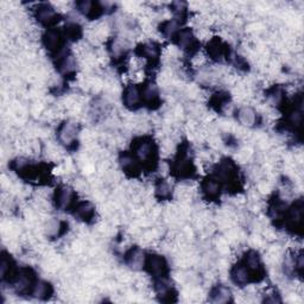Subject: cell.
Listing matches in <instances>:
<instances>
[{
	"label": "cell",
	"mask_w": 304,
	"mask_h": 304,
	"mask_svg": "<svg viewBox=\"0 0 304 304\" xmlns=\"http://www.w3.org/2000/svg\"><path fill=\"white\" fill-rule=\"evenodd\" d=\"M126 263L128 266L133 271L143 270L146 264V255L140 247H133L130 249V252L126 256Z\"/></svg>",
	"instance_id": "277c9868"
},
{
	"label": "cell",
	"mask_w": 304,
	"mask_h": 304,
	"mask_svg": "<svg viewBox=\"0 0 304 304\" xmlns=\"http://www.w3.org/2000/svg\"><path fill=\"white\" fill-rule=\"evenodd\" d=\"M80 128L76 121H64L59 129V141L64 146H70L79 136Z\"/></svg>",
	"instance_id": "6da1fadb"
},
{
	"label": "cell",
	"mask_w": 304,
	"mask_h": 304,
	"mask_svg": "<svg viewBox=\"0 0 304 304\" xmlns=\"http://www.w3.org/2000/svg\"><path fill=\"white\" fill-rule=\"evenodd\" d=\"M134 153L138 159L146 163L152 158L153 153H155V145L149 139H140L134 146Z\"/></svg>",
	"instance_id": "ba28073f"
},
{
	"label": "cell",
	"mask_w": 304,
	"mask_h": 304,
	"mask_svg": "<svg viewBox=\"0 0 304 304\" xmlns=\"http://www.w3.org/2000/svg\"><path fill=\"white\" fill-rule=\"evenodd\" d=\"M141 101V92L136 84H129L122 93V102L128 109H136Z\"/></svg>",
	"instance_id": "52a82bcc"
},
{
	"label": "cell",
	"mask_w": 304,
	"mask_h": 304,
	"mask_svg": "<svg viewBox=\"0 0 304 304\" xmlns=\"http://www.w3.org/2000/svg\"><path fill=\"white\" fill-rule=\"evenodd\" d=\"M180 25H181L180 19L177 18L168 19V21H165L163 24H162V33H163V36L167 38L176 37L177 33L180 32Z\"/></svg>",
	"instance_id": "e0dca14e"
},
{
	"label": "cell",
	"mask_w": 304,
	"mask_h": 304,
	"mask_svg": "<svg viewBox=\"0 0 304 304\" xmlns=\"http://www.w3.org/2000/svg\"><path fill=\"white\" fill-rule=\"evenodd\" d=\"M237 120L242 128L251 129L257 125L258 113L251 106H242L237 112Z\"/></svg>",
	"instance_id": "5b68a950"
},
{
	"label": "cell",
	"mask_w": 304,
	"mask_h": 304,
	"mask_svg": "<svg viewBox=\"0 0 304 304\" xmlns=\"http://www.w3.org/2000/svg\"><path fill=\"white\" fill-rule=\"evenodd\" d=\"M12 263L9 258L3 257L2 261H0V273H2L3 278H6L9 275H12Z\"/></svg>",
	"instance_id": "d4e9b609"
},
{
	"label": "cell",
	"mask_w": 304,
	"mask_h": 304,
	"mask_svg": "<svg viewBox=\"0 0 304 304\" xmlns=\"http://www.w3.org/2000/svg\"><path fill=\"white\" fill-rule=\"evenodd\" d=\"M56 207L60 210H67L74 200V190L68 186H62L53 194Z\"/></svg>",
	"instance_id": "3957f363"
},
{
	"label": "cell",
	"mask_w": 304,
	"mask_h": 304,
	"mask_svg": "<svg viewBox=\"0 0 304 304\" xmlns=\"http://www.w3.org/2000/svg\"><path fill=\"white\" fill-rule=\"evenodd\" d=\"M245 265L247 266V269L251 272H260L261 267H263V264H261V259L260 256L258 255L257 251H248L246 253L245 257Z\"/></svg>",
	"instance_id": "2e32d148"
},
{
	"label": "cell",
	"mask_w": 304,
	"mask_h": 304,
	"mask_svg": "<svg viewBox=\"0 0 304 304\" xmlns=\"http://www.w3.org/2000/svg\"><path fill=\"white\" fill-rule=\"evenodd\" d=\"M155 192L157 198L169 199L172 195V192H174V188H172V186L168 182V181L162 180L157 183V186L155 188Z\"/></svg>",
	"instance_id": "7402d4cb"
},
{
	"label": "cell",
	"mask_w": 304,
	"mask_h": 304,
	"mask_svg": "<svg viewBox=\"0 0 304 304\" xmlns=\"http://www.w3.org/2000/svg\"><path fill=\"white\" fill-rule=\"evenodd\" d=\"M95 207L91 201H82L75 207L74 215L81 221H90L94 217Z\"/></svg>",
	"instance_id": "7c38bea8"
},
{
	"label": "cell",
	"mask_w": 304,
	"mask_h": 304,
	"mask_svg": "<svg viewBox=\"0 0 304 304\" xmlns=\"http://www.w3.org/2000/svg\"><path fill=\"white\" fill-rule=\"evenodd\" d=\"M139 56L144 60H156L159 56V47L153 42L145 43L141 45Z\"/></svg>",
	"instance_id": "ffe728a7"
},
{
	"label": "cell",
	"mask_w": 304,
	"mask_h": 304,
	"mask_svg": "<svg viewBox=\"0 0 304 304\" xmlns=\"http://www.w3.org/2000/svg\"><path fill=\"white\" fill-rule=\"evenodd\" d=\"M31 292L33 295V297H36L38 299H43L45 297H48V295L51 294V287L50 284L44 282V280H38L32 285Z\"/></svg>",
	"instance_id": "ac0fdd59"
},
{
	"label": "cell",
	"mask_w": 304,
	"mask_h": 304,
	"mask_svg": "<svg viewBox=\"0 0 304 304\" xmlns=\"http://www.w3.org/2000/svg\"><path fill=\"white\" fill-rule=\"evenodd\" d=\"M220 182H219V180L217 178H209V180H206L205 183H203L202 186V189L205 191V194H207L210 198H214V196H217L219 192H220Z\"/></svg>",
	"instance_id": "603a6c76"
},
{
	"label": "cell",
	"mask_w": 304,
	"mask_h": 304,
	"mask_svg": "<svg viewBox=\"0 0 304 304\" xmlns=\"http://www.w3.org/2000/svg\"><path fill=\"white\" fill-rule=\"evenodd\" d=\"M158 88L153 83H148L141 91V99L144 100L145 103H156L158 100Z\"/></svg>",
	"instance_id": "d6986e66"
},
{
	"label": "cell",
	"mask_w": 304,
	"mask_h": 304,
	"mask_svg": "<svg viewBox=\"0 0 304 304\" xmlns=\"http://www.w3.org/2000/svg\"><path fill=\"white\" fill-rule=\"evenodd\" d=\"M59 69L60 73L63 75H69L71 73L76 71V67H78V61H76V57L71 53H68L62 59L59 60Z\"/></svg>",
	"instance_id": "9a60e30c"
},
{
	"label": "cell",
	"mask_w": 304,
	"mask_h": 304,
	"mask_svg": "<svg viewBox=\"0 0 304 304\" xmlns=\"http://www.w3.org/2000/svg\"><path fill=\"white\" fill-rule=\"evenodd\" d=\"M230 278L236 285H246L251 280V271L248 270L245 264H238L230 271Z\"/></svg>",
	"instance_id": "30bf717a"
},
{
	"label": "cell",
	"mask_w": 304,
	"mask_h": 304,
	"mask_svg": "<svg viewBox=\"0 0 304 304\" xmlns=\"http://www.w3.org/2000/svg\"><path fill=\"white\" fill-rule=\"evenodd\" d=\"M94 6L95 4L93 2H91V0H81V2L76 4L79 13L82 14L84 17L91 16V14L94 12Z\"/></svg>",
	"instance_id": "cb8c5ba5"
},
{
	"label": "cell",
	"mask_w": 304,
	"mask_h": 304,
	"mask_svg": "<svg viewBox=\"0 0 304 304\" xmlns=\"http://www.w3.org/2000/svg\"><path fill=\"white\" fill-rule=\"evenodd\" d=\"M145 266H148L149 272L158 278V277H164L165 272H167L168 264L165 261L164 257L160 255H150L146 257V264Z\"/></svg>",
	"instance_id": "7a4b0ae2"
},
{
	"label": "cell",
	"mask_w": 304,
	"mask_h": 304,
	"mask_svg": "<svg viewBox=\"0 0 304 304\" xmlns=\"http://www.w3.org/2000/svg\"><path fill=\"white\" fill-rule=\"evenodd\" d=\"M36 19L42 24H50V23L55 22L57 17L56 9L49 4H41L34 11Z\"/></svg>",
	"instance_id": "9c48e42d"
},
{
	"label": "cell",
	"mask_w": 304,
	"mask_h": 304,
	"mask_svg": "<svg viewBox=\"0 0 304 304\" xmlns=\"http://www.w3.org/2000/svg\"><path fill=\"white\" fill-rule=\"evenodd\" d=\"M119 164L125 172L137 171V160L130 153H121L119 157Z\"/></svg>",
	"instance_id": "44dd1931"
},
{
	"label": "cell",
	"mask_w": 304,
	"mask_h": 304,
	"mask_svg": "<svg viewBox=\"0 0 304 304\" xmlns=\"http://www.w3.org/2000/svg\"><path fill=\"white\" fill-rule=\"evenodd\" d=\"M43 44L45 49L51 52H59L61 49V33L55 29H50L43 34Z\"/></svg>",
	"instance_id": "8fae6325"
},
{
	"label": "cell",
	"mask_w": 304,
	"mask_h": 304,
	"mask_svg": "<svg viewBox=\"0 0 304 304\" xmlns=\"http://www.w3.org/2000/svg\"><path fill=\"white\" fill-rule=\"evenodd\" d=\"M177 48L184 51H192V49L196 45V34L189 28L180 30V32L176 36Z\"/></svg>",
	"instance_id": "8992f818"
},
{
	"label": "cell",
	"mask_w": 304,
	"mask_h": 304,
	"mask_svg": "<svg viewBox=\"0 0 304 304\" xmlns=\"http://www.w3.org/2000/svg\"><path fill=\"white\" fill-rule=\"evenodd\" d=\"M233 294L229 288L225 285H218L210 291V302L213 303H227L232 301Z\"/></svg>",
	"instance_id": "4fadbf2b"
},
{
	"label": "cell",
	"mask_w": 304,
	"mask_h": 304,
	"mask_svg": "<svg viewBox=\"0 0 304 304\" xmlns=\"http://www.w3.org/2000/svg\"><path fill=\"white\" fill-rule=\"evenodd\" d=\"M63 224L60 219L57 218H50L43 225V232L47 237L50 238H56L59 237L61 232H62Z\"/></svg>",
	"instance_id": "5bb4252c"
}]
</instances>
